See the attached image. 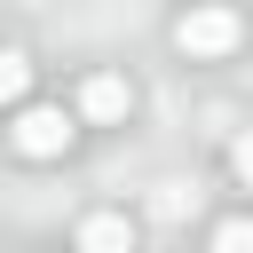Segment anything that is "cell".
<instances>
[{"label":"cell","instance_id":"1","mask_svg":"<svg viewBox=\"0 0 253 253\" xmlns=\"http://www.w3.org/2000/svg\"><path fill=\"white\" fill-rule=\"evenodd\" d=\"M174 47H182L190 63H221V55L245 47V16H237L229 0H198V8L174 16Z\"/></svg>","mask_w":253,"mask_h":253},{"label":"cell","instance_id":"2","mask_svg":"<svg viewBox=\"0 0 253 253\" xmlns=\"http://www.w3.org/2000/svg\"><path fill=\"white\" fill-rule=\"evenodd\" d=\"M8 134H16V150H24V158H63V150H71V134H79V111H63V103H24Z\"/></svg>","mask_w":253,"mask_h":253},{"label":"cell","instance_id":"3","mask_svg":"<svg viewBox=\"0 0 253 253\" xmlns=\"http://www.w3.org/2000/svg\"><path fill=\"white\" fill-rule=\"evenodd\" d=\"M126 111H134V87H126L119 71H87V79H79V119H87V126H119Z\"/></svg>","mask_w":253,"mask_h":253},{"label":"cell","instance_id":"4","mask_svg":"<svg viewBox=\"0 0 253 253\" xmlns=\"http://www.w3.org/2000/svg\"><path fill=\"white\" fill-rule=\"evenodd\" d=\"M71 253H134V221L126 213H87L79 237H71Z\"/></svg>","mask_w":253,"mask_h":253},{"label":"cell","instance_id":"5","mask_svg":"<svg viewBox=\"0 0 253 253\" xmlns=\"http://www.w3.org/2000/svg\"><path fill=\"white\" fill-rule=\"evenodd\" d=\"M24 95H32V55H24V47H0V103L16 111Z\"/></svg>","mask_w":253,"mask_h":253},{"label":"cell","instance_id":"6","mask_svg":"<svg viewBox=\"0 0 253 253\" xmlns=\"http://www.w3.org/2000/svg\"><path fill=\"white\" fill-rule=\"evenodd\" d=\"M213 253H253V213H229V221H213Z\"/></svg>","mask_w":253,"mask_h":253},{"label":"cell","instance_id":"7","mask_svg":"<svg viewBox=\"0 0 253 253\" xmlns=\"http://www.w3.org/2000/svg\"><path fill=\"white\" fill-rule=\"evenodd\" d=\"M229 174L253 190V134H237V142H229Z\"/></svg>","mask_w":253,"mask_h":253}]
</instances>
